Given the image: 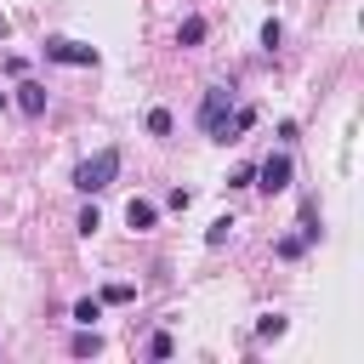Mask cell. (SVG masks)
Listing matches in <instances>:
<instances>
[{
  "instance_id": "cell-1",
  "label": "cell",
  "mask_w": 364,
  "mask_h": 364,
  "mask_svg": "<svg viewBox=\"0 0 364 364\" xmlns=\"http://www.w3.org/2000/svg\"><path fill=\"white\" fill-rule=\"evenodd\" d=\"M114 176H119V148H97V154H85L74 165V188L80 193H102V188H114Z\"/></svg>"
},
{
  "instance_id": "cell-2",
  "label": "cell",
  "mask_w": 364,
  "mask_h": 364,
  "mask_svg": "<svg viewBox=\"0 0 364 364\" xmlns=\"http://www.w3.org/2000/svg\"><path fill=\"white\" fill-rule=\"evenodd\" d=\"M228 114H233V85H210L205 102H199V131L216 136V131L228 125Z\"/></svg>"
},
{
  "instance_id": "cell-3",
  "label": "cell",
  "mask_w": 364,
  "mask_h": 364,
  "mask_svg": "<svg viewBox=\"0 0 364 364\" xmlns=\"http://www.w3.org/2000/svg\"><path fill=\"white\" fill-rule=\"evenodd\" d=\"M290 176H296L290 154H267V159L256 165V182H250V188H262V193H284V188H290Z\"/></svg>"
},
{
  "instance_id": "cell-4",
  "label": "cell",
  "mask_w": 364,
  "mask_h": 364,
  "mask_svg": "<svg viewBox=\"0 0 364 364\" xmlns=\"http://www.w3.org/2000/svg\"><path fill=\"white\" fill-rule=\"evenodd\" d=\"M46 57L68 68H97V46H80V40H46Z\"/></svg>"
},
{
  "instance_id": "cell-5",
  "label": "cell",
  "mask_w": 364,
  "mask_h": 364,
  "mask_svg": "<svg viewBox=\"0 0 364 364\" xmlns=\"http://www.w3.org/2000/svg\"><path fill=\"white\" fill-rule=\"evenodd\" d=\"M250 125H256V108L245 102V108H233V114H228V125H222V131H216L210 142H239V136H245Z\"/></svg>"
},
{
  "instance_id": "cell-6",
  "label": "cell",
  "mask_w": 364,
  "mask_h": 364,
  "mask_svg": "<svg viewBox=\"0 0 364 364\" xmlns=\"http://www.w3.org/2000/svg\"><path fill=\"white\" fill-rule=\"evenodd\" d=\"M154 222H159V205H154V199H131V205H125V228H131V233H148Z\"/></svg>"
},
{
  "instance_id": "cell-7",
  "label": "cell",
  "mask_w": 364,
  "mask_h": 364,
  "mask_svg": "<svg viewBox=\"0 0 364 364\" xmlns=\"http://www.w3.org/2000/svg\"><path fill=\"white\" fill-rule=\"evenodd\" d=\"M17 108L40 119V114H46V85H40V80H23V85H17Z\"/></svg>"
},
{
  "instance_id": "cell-8",
  "label": "cell",
  "mask_w": 364,
  "mask_h": 364,
  "mask_svg": "<svg viewBox=\"0 0 364 364\" xmlns=\"http://www.w3.org/2000/svg\"><path fill=\"white\" fill-rule=\"evenodd\" d=\"M301 239H307V245H318V239H324V216H318V205H313V199H301Z\"/></svg>"
},
{
  "instance_id": "cell-9",
  "label": "cell",
  "mask_w": 364,
  "mask_h": 364,
  "mask_svg": "<svg viewBox=\"0 0 364 364\" xmlns=\"http://www.w3.org/2000/svg\"><path fill=\"white\" fill-rule=\"evenodd\" d=\"M68 347H74V358H91V353H102V336H97L91 324H80V336H74Z\"/></svg>"
},
{
  "instance_id": "cell-10",
  "label": "cell",
  "mask_w": 364,
  "mask_h": 364,
  "mask_svg": "<svg viewBox=\"0 0 364 364\" xmlns=\"http://www.w3.org/2000/svg\"><path fill=\"white\" fill-rule=\"evenodd\" d=\"M171 131H176V119H171V108H148V136H159V142H165Z\"/></svg>"
},
{
  "instance_id": "cell-11",
  "label": "cell",
  "mask_w": 364,
  "mask_h": 364,
  "mask_svg": "<svg viewBox=\"0 0 364 364\" xmlns=\"http://www.w3.org/2000/svg\"><path fill=\"white\" fill-rule=\"evenodd\" d=\"M102 318V296H80L74 301V324H97Z\"/></svg>"
},
{
  "instance_id": "cell-12",
  "label": "cell",
  "mask_w": 364,
  "mask_h": 364,
  "mask_svg": "<svg viewBox=\"0 0 364 364\" xmlns=\"http://www.w3.org/2000/svg\"><path fill=\"white\" fill-rule=\"evenodd\" d=\"M205 40V17H182V28H176V46H199Z\"/></svg>"
},
{
  "instance_id": "cell-13",
  "label": "cell",
  "mask_w": 364,
  "mask_h": 364,
  "mask_svg": "<svg viewBox=\"0 0 364 364\" xmlns=\"http://www.w3.org/2000/svg\"><path fill=\"white\" fill-rule=\"evenodd\" d=\"M228 233H233V216H216V222L205 228V245L216 250V245H228Z\"/></svg>"
},
{
  "instance_id": "cell-14",
  "label": "cell",
  "mask_w": 364,
  "mask_h": 364,
  "mask_svg": "<svg viewBox=\"0 0 364 364\" xmlns=\"http://www.w3.org/2000/svg\"><path fill=\"white\" fill-rule=\"evenodd\" d=\"M171 353H176L171 330H154V336H148V358H171Z\"/></svg>"
},
{
  "instance_id": "cell-15",
  "label": "cell",
  "mask_w": 364,
  "mask_h": 364,
  "mask_svg": "<svg viewBox=\"0 0 364 364\" xmlns=\"http://www.w3.org/2000/svg\"><path fill=\"white\" fill-rule=\"evenodd\" d=\"M273 250H279V256H284V262H296V256H301V250H307V239H301V233H284V239H279V245H273Z\"/></svg>"
},
{
  "instance_id": "cell-16",
  "label": "cell",
  "mask_w": 364,
  "mask_h": 364,
  "mask_svg": "<svg viewBox=\"0 0 364 364\" xmlns=\"http://www.w3.org/2000/svg\"><path fill=\"white\" fill-rule=\"evenodd\" d=\"M102 301L125 307V301H136V284H102Z\"/></svg>"
},
{
  "instance_id": "cell-17",
  "label": "cell",
  "mask_w": 364,
  "mask_h": 364,
  "mask_svg": "<svg viewBox=\"0 0 364 364\" xmlns=\"http://www.w3.org/2000/svg\"><path fill=\"white\" fill-rule=\"evenodd\" d=\"M279 40H284V28H279V17H267V23H262V46L279 51Z\"/></svg>"
},
{
  "instance_id": "cell-18",
  "label": "cell",
  "mask_w": 364,
  "mask_h": 364,
  "mask_svg": "<svg viewBox=\"0 0 364 364\" xmlns=\"http://www.w3.org/2000/svg\"><path fill=\"white\" fill-rule=\"evenodd\" d=\"M74 228H80V233H85V239H91V233H97V228H102V216H97V205H85V210H80V222H74Z\"/></svg>"
},
{
  "instance_id": "cell-19",
  "label": "cell",
  "mask_w": 364,
  "mask_h": 364,
  "mask_svg": "<svg viewBox=\"0 0 364 364\" xmlns=\"http://www.w3.org/2000/svg\"><path fill=\"white\" fill-rule=\"evenodd\" d=\"M256 336H262V341H273V336H284V318H279V313H267V318L256 324Z\"/></svg>"
},
{
  "instance_id": "cell-20",
  "label": "cell",
  "mask_w": 364,
  "mask_h": 364,
  "mask_svg": "<svg viewBox=\"0 0 364 364\" xmlns=\"http://www.w3.org/2000/svg\"><path fill=\"white\" fill-rule=\"evenodd\" d=\"M250 182H256V165H239V171L228 176V188H250Z\"/></svg>"
},
{
  "instance_id": "cell-21",
  "label": "cell",
  "mask_w": 364,
  "mask_h": 364,
  "mask_svg": "<svg viewBox=\"0 0 364 364\" xmlns=\"http://www.w3.org/2000/svg\"><path fill=\"white\" fill-rule=\"evenodd\" d=\"M165 205H171V210H188V205H193V193H188V188H171V193H165Z\"/></svg>"
},
{
  "instance_id": "cell-22",
  "label": "cell",
  "mask_w": 364,
  "mask_h": 364,
  "mask_svg": "<svg viewBox=\"0 0 364 364\" xmlns=\"http://www.w3.org/2000/svg\"><path fill=\"white\" fill-rule=\"evenodd\" d=\"M0 40H6V17H0Z\"/></svg>"
},
{
  "instance_id": "cell-23",
  "label": "cell",
  "mask_w": 364,
  "mask_h": 364,
  "mask_svg": "<svg viewBox=\"0 0 364 364\" xmlns=\"http://www.w3.org/2000/svg\"><path fill=\"white\" fill-rule=\"evenodd\" d=\"M0 108H6V91H0Z\"/></svg>"
}]
</instances>
